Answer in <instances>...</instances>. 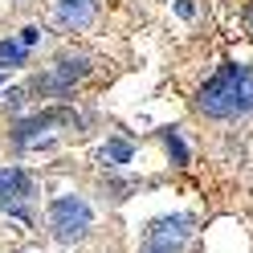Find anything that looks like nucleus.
I'll use <instances>...</instances> for the list:
<instances>
[{"label": "nucleus", "mask_w": 253, "mask_h": 253, "mask_svg": "<svg viewBox=\"0 0 253 253\" xmlns=\"http://www.w3.org/2000/svg\"><path fill=\"white\" fill-rule=\"evenodd\" d=\"M102 160H110V164H131V143H123V139H110L106 151H102Z\"/></svg>", "instance_id": "obj_10"}, {"label": "nucleus", "mask_w": 253, "mask_h": 253, "mask_svg": "<svg viewBox=\"0 0 253 253\" xmlns=\"http://www.w3.org/2000/svg\"><path fill=\"white\" fill-rule=\"evenodd\" d=\"M188 216H164L147 229V241H143V253H180V245L188 241Z\"/></svg>", "instance_id": "obj_3"}, {"label": "nucleus", "mask_w": 253, "mask_h": 253, "mask_svg": "<svg viewBox=\"0 0 253 253\" xmlns=\"http://www.w3.org/2000/svg\"><path fill=\"white\" fill-rule=\"evenodd\" d=\"M164 147L171 155V164H188V147H184V139L176 131H164Z\"/></svg>", "instance_id": "obj_9"}, {"label": "nucleus", "mask_w": 253, "mask_h": 253, "mask_svg": "<svg viewBox=\"0 0 253 253\" xmlns=\"http://www.w3.org/2000/svg\"><path fill=\"white\" fill-rule=\"evenodd\" d=\"M57 4V21L66 29H86L94 21V0H53Z\"/></svg>", "instance_id": "obj_6"}, {"label": "nucleus", "mask_w": 253, "mask_h": 253, "mask_svg": "<svg viewBox=\"0 0 253 253\" xmlns=\"http://www.w3.org/2000/svg\"><path fill=\"white\" fill-rule=\"evenodd\" d=\"M90 220H94V212L82 196H57L49 204V225H53L57 241H82L90 233Z\"/></svg>", "instance_id": "obj_2"}, {"label": "nucleus", "mask_w": 253, "mask_h": 253, "mask_svg": "<svg viewBox=\"0 0 253 253\" xmlns=\"http://www.w3.org/2000/svg\"><path fill=\"white\" fill-rule=\"evenodd\" d=\"M200 115L209 119H237L253 110V66H225L216 78L200 86L196 94Z\"/></svg>", "instance_id": "obj_1"}, {"label": "nucleus", "mask_w": 253, "mask_h": 253, "mask_svg": "<svg viewBox=\"0 0 253 253\" xmlns=\"http://www.w3.org/2000/svg\"><path fill=\"white\" fill-rule=\"evenodd\" d=\"M29 196H33V184H29L25 171H21V168H0V209L25 216L21 204H25Z\"/></svg>", "instance_id": "obj_4"}, {"label": "nucleus", "mask_w": 253, "mask_h": 253, "mask_svg": "<svg viewBox=\"0 0 253 253\" xmlns=\"http://www.w3.org/2000/svg\"><path fill=\"white\" fill-rule=\"evenodd\" d=\"M74 115H66V110H45V115H37V119H25L21 126H17V143H29L33 135H41L45 126H53V123H70Z\"/></svg>", "instance_id": "obj_7"}, {"label": "nucleus", "mask_w": 253, "mask_h": 253, "mask_svg": "<svg viewBox=\"0 0 253 253\" xmlns=\"http://www.w3.org/2000/svg\"><path fill=\"white\" fill-rule=\"evenodd\" d=\"M25 66V45L21 41H0V70Z\"/></svg>", "instance_id": "obj_8"}, {"label": "nucleus", "mask_w": 253, "mask_h": 253, "mask_svg": "<svg viewBox=\"0 0 253 253\" xmlns=\"http://www.w3.org/2000/svg\"><path fill=\"white\" fill-rule=\"evenodd\" d=\"M33 41H41V29H37V25L21 29V45H25V49H29V45H33Z\"/></svg>", "instance_id": "obj_11"}, {"label": "nucleus", "mask_w": 253, "mask_h": 253, "mask_svg": "<svg viewBox=\"0 0 253 253\" xmlns=\"http://www.w3.org/2000/svg\"><path fill=\"white\" fill-rule=\"evenodd\" d=\"M90 74V61L86 57H61L57 61V70L49 78H37V90H53V94H66L78 78H86Z\"/></svg>", "instance_id": "obj_5"}]
</instances>
